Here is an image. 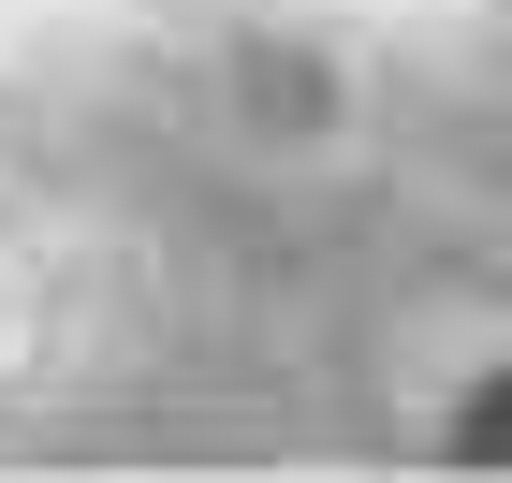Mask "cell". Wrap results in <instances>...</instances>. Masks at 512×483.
I'll return each mask as SVG.
<instances>
[{
  "label": "cell",
  "instance_id": "obj_1",
  "mask_svg": "<svg viewBox=\"0 0 512 483\" xmlns=\"http://www.w3.org/2000/svg\"><path fill=\"white\" fill-rule=\"evenodd\" d=\"M439 440L469 454V469H512V366H498V381H469V396H454V425H439Z\"/></svg>",
  "mask_w": 512,
  "mask_h": 483
}]
</instances>
